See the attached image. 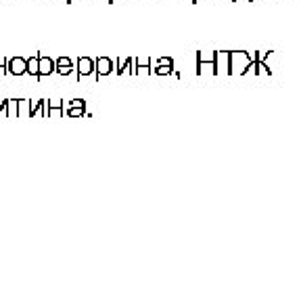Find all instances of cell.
I'll use <instances>...</instances> for the list:
<instances>
[{
  "label": "cell",
  "instance_id": "6da1fadb",
  "mask_svg": "<svg viewBox=\"0 0 301 283\" xmlns=\"http://www.w3.org/2000/svg\"><path fill=\"white\" fill-rule=\"evenodd\" d=\"M54 59H50L48 55H42L38 53V76H36V82H42L46 76L54 74Z\"/></svg>",
  "mask_w": 301,
  "mask_h": 283
},
{
  "label": "cell",
  "instance_id": "7a4b0ae2",
  "mask_svg": "<svg viewBox=\"0 0 301 283\" xmlns=\"http://www.w3.org/2000/svg\"><path fill=\"white\" fill-rule=\"evenodd\" d=\"M203 65H211V74L218 76V69H220V53L213 51L209 59H205V57L201 55V53H197V76H199V69L203 67Z\"/></svg>",
  "mask_w": 301,
  "mask_h": 283
},
{
  "label": "cell",
  "instance_id": "3957f363",
  "mask_svg": "<svg viewBox=\"0 0 301 283\" xmlns=\"http://www.w3.org/2000/svg\"><path fill=\"white\" fill-rule=\"evenodd\" d=\"M25 57H7V74L11 76H25Z\"/></svg>",
  "mask_w": 301,
  "mask_h": 283
},
{
  "label": "cell",
  "instance_id": "277c9868",
  "mask_svg": "<svg viewBox=\"0 0 301 283\" xmlns=\"http://www.w3.org/2000/svg\"><path fill=\"white\" fill-rule=\"evenodd\" d=\"M76 69H78V80H82L86 76H92L94 74V59L92 57H78Z\"/></svg>",
  "mask_w": 301,
  "mask_h": 283
},
{
  "label": "cell",
  "instance_id": "5b68a950",
  "mask_svg": "<svg viewBox=\"0 0 301 283\" xmlns=\"http://www.w3.org/2000/svg\"><path fill=\"white\" fill-rule=\"evenodd\" d=\"M65 116L67 118H82V116H86V101H84V99H74V101L65 103Z\"/></svg>",
  "mask_w": 301,
  "mask_h": 283
},
{
  "label": "cell",
  "instance_id": "8992f818",
  "mask_svg": "<svg viewBox=\"0 0 301 283\" xmlns=\"http://www.w3.org/2000/svg\"><path fill=\"white\" fill-rule=\"evenodd\" d=\"M113 69H115V65H113V61L109 59V57H98V59H94V74H96V80H100V76H109Z\"/></svg>",
  "mask_w": 301,
  "mask_h": 283
},
{
  "label": "cell",
  "instance_id": "52a82bcc",
  "mask_svg": "<svg viewBox=\"0 0 301 283\" xmlns=\"http://www.w3.org/2000/svg\"><path fill=\"white\" fill-rule=\"evenodd\" d=\"M54 74L59 76H69L74 72V61L69 59V57H59V59H54Z\"/></svg>",
  "mask_w": 301,
  "mask_h": 283
},
{
  "label": "cell",
  "instance_id": "ba28073f",
  "mask_svg": "<svg viewBox=\"0 0 301 283\" xmlns=\"http://www.w3.org/2000/svg\"><path fill=\"white\" fill-rule=\"evenodd\" d=\"M65 118V101H46V109H44V118Z\"/></svg>",
  "mask_w": 301,
  "mask_h": 283
},
{
  "label": "cell",
  "instance_id": "9c48e42d",
  "mask_svg": "<svg viewBox=\"0 0 301 283\" xmlns=\"http://www.w3.org/2000/svg\"><path fill=\"white\" fill-rule=\"evenodd\" d=\"M44 109H46V99H38L36 103L32 101V109H30V118H38V116H42V118H44Z\"/></svg>",
  "mask_w": 301,
  "mask_h": 283
},
{
  "label": "cell",
  "instance_id": "30bf717a",
  "mask_svg": "<svg viewBox=\"0 0 301 283\" xmlns=\"http://www.w3.org/2000/svg\"><path fill=\"white\" fill-rule=\"evenodd\" d=\"M5 118H19V99H9Z\"/></svg>",
  "mask_w": 301,
  "mask_h": 283
},
{
  "label": "cell",
  "instance_id": "8fae6325",
  "mask_svg": "<svg viewBox=\"0 0 301 283\" xmlns=\"http://www.w3.org/2000/svg\"><path fill=\"white\" fill-rule=\"evenodd\" d=\"M25 74H30V76H38V53H34V57H30L25 63Z\"/></svg>",
  "mask_w": 301,
  "mask_h": 283
},
{
  "label": "cell",
  "instance_id": "7c38bea8",
  "mask_svg": "<svg viewBox=\"0 0 301 283\" xmlns=\"http://www.w3.org/2000/svg\"><path fill=\"white\" fill-rule=\"evenodd\" d=\"M132 65H134V57H128L124 61H117V74H132Z\"/></svg>",
  "mask_w": 301,
  "mask_h": 283
},
{
  "label": "cell",
  "instance_id": "4fadbf2b",
  "mask_svg": "<svg viewBox=\"0 0 301 283\" xmlns=\"http://www.w3.org/2000/svg\"><path fill=\"white\" fill-rule=\"evenodd\" d=\"M134 65H136V69L132 74H142V72H151V59H134Z\"/></svg>",
  "mask_w": 301,
  "mask_h": 283
},
{
  "label": "cell",
  "instance_id": "5bb4252c",
  "mask_svg": "<svg viewBox=\"0 0 301 283\" xmlns=\"http://www.w3.org/2000/svg\"><path fill=\"white\" fill-rule=\"evenodd\" d=\"M30 109H32V101L19 99V116H27V118H30Z\"/></svg>",
  "mask_w": 301,
  "mask_h": 283
},
{
  "label": "cell",
  "instance_id": "9a60e30c",
  "mask_svg": "<svg viewBox=\"0 0 301 283\" xmlns=\"http://www.w3.org/2000/svg\"><path fill=\"white\" fill-rule=\"evenodd\" d=\"M155 74H157V76L174 74V67H169V65H155Z\"/></svg>",
  "mask_w": 301,
  "mask_h": 283
},
{
  "label": "cell",
  "instance_id": "2e32d148",
  "mask_svg": "<svg viewBox=\"0 0 301 283\" xmlns=\"http://www.w3.org/2000/svg\"><path fill=\"white\" fill-rule=\"evenodd\" d=\"M157 65H169V67H174V59H171V57H159V59H157Z\"/></svg>",
  "mask_w": 301,
  "mask_h": 283
},
{
  "label": "cell",
  "instance_id": "e0dca14e",
  "mask_svg": "<svg viewBox=\"0 0 301 283\" xmlns=\"http://www.w3.org/2000/svg\"><path fill=\"white\" fill-rule=\"evenodd\" d=\"M7 74V57H0V76Z\"/></svg>",
  "mask_w": 301,
  "mask_h": 283
},
{
  "label": "cell",
  "instance_id": "ac0fdd59",
  "mask_svg": "<svg viewBox=\"0 0 301 283\" xmlns=\"http://www.w3.org/2000/svg\"><path fill=\"white\" fill-rule=\"evenodd\" d=\"M7 103H9V99H3V101H0V116H7Z\"/></svg>",
  "mask_w": 301,
  "mask_h": 283
},
{
  "label": "cell",
  "instance_id": "d6986e66",
  "mask_svg": "<svg viewBox=\"0 0 301 283\" xmlns=\"http://www.w3.org/2000/svg\"><path fill=\"white\" fill-rule=\"evenodd\" d=\"M113 3H115V0H109V5H113Z\"/></svg>",
  "mask_w": 301,
  "mask_h": 283
},
{
  "label": "cell",
  "instance_id": "ffe728a7",
  "mask_svg": "<svg viewBox=\"0 0 301 283\" xmlns=\"http://www.w3.org/2000/svg\"><path fill=\"white\" fill-rule=\"evenodd\" d=\"M197 3H199V0H193V5H197Z\"/></svg>",
  "mask_w": 301,
  "mask_h": 283
},
{
  "label": "cell",
  "instance_id": "44dd1931",
  "mask_svg": "<svg viewBox=\"0 0 301 283\" xmlns=\"http://www.w3.org/2000/svg\"><path fill=\"white\" fill-rule=\"evenodd\" d=\"M249 3H253V0H249Z\"/></svg>",
  "mask_w": 301,
  "mask_h": 283
},
{
  "label": "cell",
  "instance_id": "7402d4cb",
  "mask_svg": "<svg viewBox=\"0 0 301 283\" xmlns=\"http://www.w3.org/2000/svg\"><path fill=\"white\" fill-rule=\"evenodd\" d=\"M67 3H71V0H67Z\"/></svg>",
  "mask_w": 301,
  "mask_h": 283
}]
</instances>
